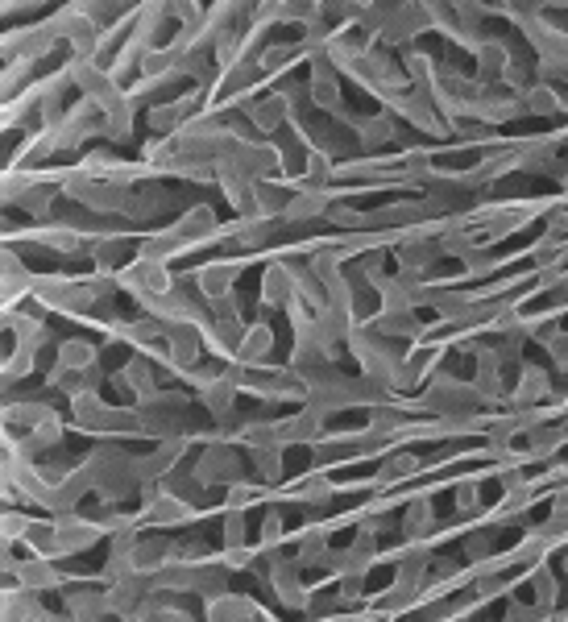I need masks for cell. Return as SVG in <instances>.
I'll use <instances>...</instances> for the list:
<instances>
[{
  "mask_svg": "<svg viewBox=\"0 0 568 622\" xmlns=\"http://www.w3.org/2000/svg\"><path fill=\"white\" fill-rule=\"evenodd\" d=\"M262 498H266V490L258 482H233L229 494H224V506H229V511H245V506H258Z\"/></svg>",
  "mask_w": 568,
  "mask_h": 622,
  "instance_id": "obj_15",
  "label": "cell"
},
{
  "mask_svg": "<svg viewBox=\"0 0 568 622\" xmlns=\"http://www.w3.org/2000/svg\"><path fill=\"white\" fill-rule=\"evenodd\" d=\"M535 531H539V540H544L548 548H564L568 544V511H552Z\"/></svg>",
  "mask_w": 568,
  "mask_h": 622,
  "instance_id": "obj_16",
  "label": "cell"
},
{
  "mask_svg": "<svg viewBox=\"0 0 568 622\" xmlns=\"http://www.w3.org/2000/svg\"><path fill=\"white\" fill-rule=\"evenodd\" d=\"M552 399V382L544 370L535 365H523L519 370V386L510 390V411H527V407H544Z\"/></svg>",
  "mask_w": 568,
  "mask_h": 622,
  "instance_id": "obj_4",
  "label": "cell"
},
{
  "mask_svg": "<svg viewBox=\"0 0 568 622\" xmlns=\"http://www.w3.org/2000/svg\"><path fill=\"white\" fill-rule=\"evenodd\" d=\"M237 278H241L237 262H212V266H204L200 274H195V287H200V295L208 303H220V299H229L237 291Z\"/></svg>",
  "mask_w": 568,
  "mask_h": 622,
  "instance_id": "obj_5",
  "label": "cell"
},
{
  "mask_svg": "<svg viewBox=\"0 0 568 622\" xmlns=\"http://www.w3.org/2000/svg\"><path fill=\"white\" fill-rule=\"evenodd\" d=\"M324 432H328L324 415H316L311 407H303L291 419H278V444L282 448H291V444H316V440H324Z\"/></svg>",
  "mask_w": 568,
  "mask_h": 622,
  "instance_id": "obj_2",
  "label": "cell"
},
{
  "mask_svg": "<svg viewBox=\"0 0 568 622\" xmlns=\"http://www.w3.org/2000/svg\"><path fill=\"white\" fill-rule=\"evenodd\" d=\"M457 511H461V519L465 515H481V486L477 482H461L457 486Z\"/></svg>",
  "mask_w": 568,
  "mask_h": 622,
  "instance_id": "obj_18",
  "label": "cell"
},
{
  "mask_svg": "<svg viewBox=\"0 0 568 622\" xmlns=\"http://www.w3.org/2000/svg\"><path fill=\"white\" fill-rule=\"evenodd\" d=\"M287 498L291 502H307V506H328L336 498V482L328 473H307V477H299V482L287 490Z\"/></svg>",
  "mask_w": 568,
  "mask_h": 622,
  "instance_id": "obj_9",
  "label": "cell"
},
{
  "mask_svg": "<svg viewBox=\"0 0 568 622\" xmlns=\"http://www.w3.org/2000/svg\"><path fill=\"white\" fill-rule=\"evenodd\" d=\"M560 573H564V577H568V552H564V556H560Z\"/></svg>",
  "mask_w": 568,
  "mask_h": 622,
  "instance_id": "obj_22",
  "label": "cell"
},
{
  "mask_svg": "<svg viewBox=\"0 0 568 622\" xmlns=\"http://www.w3.org/2000/svg\"><path fill=\"white\" fill-rule=\"evenodd\" d=\"M191 473H195V482H204V486H233L241 477V457L229 444H220V448H208Z\"/></svg>",
  "mask_w": 568,
  "mask_h": 622,
  "instance_id": "obj_1",
  "label": "cell"
},
{
  "mask_svg": "<svg viewBox=\"0 0 568 622\" xmlns=\"http://www.w3.org/2000/svg\"><path fill=\"white\" fill-rule=\"evenodd\" d=\"M245 535H249L245 511H229V515H224V548H245Z\"/></svg>",
  "mask_w": 568,
  "mask_h": 622,
  "instance_id": "obj_17",
  "label": "cell"
},
{
  "mask_svg": "<svg viewBox=\"0 0 568 622\" xmlns=\"http://www.w3.org/2000/svg\"><path fill=\"white\" fill-rule=\"evenodd\" d=\"M38 622H75V618H71V614H50V610H42Z\"/></svg>",
  "mask_w": 568,
  "mask_h": 622,
  "instance_id": "obj_21",
  "label": "cell"
},
{
  "mask_svg": "<svg viewBox=\"0 0 568 622\" xmlns=\"http://www.w3.org/2000/svg\"><path fill=\"white\" fill-rule=\"evenodd\" d=\"M270 349H274V328H270L266 320H258V324H249V328H245L241 349H237L233 361H237V365H249V370H266Z\"/></svg>",
  "mask_w": 568,
  "mask_h": 622,
  "instance_id": "obj_6",
  "label": "cell"
},
{
  "mask_svg": "<svg viewBox=\"0 0 568 622\" xmlns=\"http://www.w3.org/2000/svg\"><path fill=\"white\" fill-rule=\"evenodd\" d=\"M258 535H262V544H266V548H278V544H282V535H287V527H282V515H278V511H266Z\"/></svg>",
  "mask_w": 568,
  "mask_h": 622,
  "instance_id": "obj_19",
  "label": "cell"
},
{
  "mask_svg": "<svg viewBox=\"0 0 568 622\" xmlns=\"http://www.w3.org/2000/svg\"><path fill=\"white\" fill-rule=\"evenodd\" d=\"M353 129H357V137H361V146H365V150H378V146H386V141H390L394 133H399V129H394V121L386 117V112H382V117H365V121H357Z\"/></svg>",
  "mask_w": 568,
  "mask_h": 622,
  "instance_id": "obj_12",
  "label": "cell"
},
{
  "mask_svg": "<svg viewBox=\"0 0 568 622\" xmlns=\"http://www.w3.org/2000/svg\"><path fill=\"white\" fill-rule=\"evenodd\" d=\"M59 370H96V349L88 341H63L59 345Z\"/></svg>",
  "mask_w": 568,
  "mask_h": 622,
  "instance_id": "obj_13",
  "label": "cell"
},
{
  "mask_svg": "<svg viewBox=\"0 0 568 622\" xmlns=\"http://www.w3.org/2000/svg\"><path fill=\"white\" fill-rule=\"evenodd\" d=\"M262 610L253 606L245 593H220L204 606V622H258Z\"/></svg>",
  "mask_w": 568,
  "mask_h": 622,
  "instance_id": "obj_7",
  "label": "cell"
},
{
  "mask_svg": "<svg viewBox=\"0 0 568 622\" xmlns=\"http://www.w3.org/2000/svg\"><path fill=\"white\" fill-rule=\"evenodd\" d=\"M527 589H531V606H539V610H552L556 598H560V585H556V577H552L548 564H539V569H527Z\"/></svg>",
  "mask_w": 568,
  "mask_h": 622,
  "instance_id": "obj_11",
  "label": "cell"
},
{
  "mask_svg": "<svg viewBox=\"0 0 568 622\" xmlns=\"http://www.w3.org/2000/svg\"><path fill=\"white\" fill-rule=\"evenodd\" d=\"M249 461H253V469H258L262 482H282V469H287V461H282V448L278 444L274 448H253Z\"/></svg>",
  "mask_w": 568,
  "mask_h": 622,
  "instance_id": "obj_14",
  "label": "cell"
},
{
  "mask_svg": "<svg viewBox=\"0 0 568 622\" xmlns=\"http://www.w3.org/2000/svg\"><path fill=\"white\" fill-rule=\"evenodd\" d=\"M30 527H34V523L25 519L21 511H9V515H5V540H9V544H25V535H30Z\"/></svg>",
  "mask_w": 568,
  "mask_h": 622,
  "instance_id": "obj_20",
  "label": "cell"
},
{
  "mask_svg": "<svg viewBox=\"0 0 568 622\" xmlns=\"http://www.w3.org/2000/svg\"><path fill=\"white\" fill-rule=\"evenodd\" d=\"M175 237L183 245H200V241H212L220 237V224H216V212L212 208H191L179 224H175Z\"/></svg>",
  "mask_w": 568,
  "mask_h": 622,
  "instance_id": "obj_8",
  "label": "cell"
},
{
  "mask_svg": "<svg viewBox=\"0 0 568 622\" xmlns=\"http://www.w3.org/2000/svg\"><path fill=\"white\" fill-rule=\"evenodd\" d=\"M54 527H59V552L67 556H75V552H88L100 535H104V527L96 523V519H75V515H59L54 519Z\"/></svg>",
  "mask_w": 568,
  "mask_h": 622,
  "instance_id": "obj_3",
  "label": "cell"
},
{
  "mask_svg": "<svg viewBox=\"0 0 568 622\" xmlns=\"http://www.w3.org/2000/svg\"><path fill=\"white\" fill-rule=\"evenodd\" d=\"M249 117H253V125H258L262 133H278V129H282V121L291 117V108H287V100H282V96L274 92L270 100L249 104Z\"/></svg>",
  "mask_w": 568,
  "mask_h": 622,
  "instance_id": "obj_10",
  "label": "cell"
}]
</instances>
